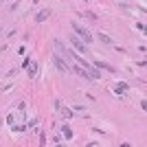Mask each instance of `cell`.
<instances>
[{"instance_id":"1","label":"cell","mask_w":147,"mask_h":147,"mask_svg":"<svg viewBox=\"0 0 147 147\" xmlns=\"http://www.w3.org/2000/svg\"><path fill=\"white\" fill-rule=\"evenodd\" d=\"M70 26H73V31H75V33H77V35H79L81 37V40H84V42H92V35H90V31H88V29H84V26H81L79 24V22H75V20H73V22H70Z\"/></svg>"},{"instance_id":"2","label":"cell","mask_w":147,"mask_h":147,"mask_svg":"<svg viewBox=\"0 0 147 147\" xmlns=\"http://www.w3.org/2000/svg\"><path fill=\"white\" fill-rule=\"evenodd\" d=\"M51 61L55 64V66H57V70H61V73H66V70H70V68H68L66 64H64V59H61V57L57 55V53H53V55H51Z\"/></svg>"},{"instance_id":"3","label":"cell","mask_w":147,"mask_h":147,"mask_svg":"<svg viewBox=\"0 0 147 147\" xmlns=\"http://www.w3.org/2000/svg\"><path fill=\"white\" fill-rule=\"evenodd\" d=\"M68 40H70V44H73V46H75L77 51H79V53H86V46L81 44V40H77L75 35H68Z\"/></svg>"},{"instance_id":"4","label":"cell","mask_w":147,"mask_h":147,"mask_svg":"<svg viewBox=\"0 0 147 147\" xmlns=\"http://www.w3.org/2000/svg\"><path fill=\"white\" fill-rule=\"evenodd\" d=\"M92 64H94L97 68H103V70H108V73H117V68H114V66H110V64H105V61H99V59H94Z\"/></svg>"},{"instance_id":"5","label":"cell","mask_w":147,"mask_h":147,"mask_svg":"<svg viewBox=\"0 0 147 147\" xmlns=\"http://www.w3.org/2000/svg\"><path fill=\"white\" fill-rule=\"evenodd\" d=\"M55 108H57V110H61V114H64L66 119L73 117V110H70V108H64V105H61V101H55Z\"/></svg>"},{"instance_id":"6","label":"cell","mask_w":147,"mask_h":147,"mask_svg":"<svg viewBox=\"0 0 147 147\" xmlns=\"http://www.w3.org/2000/svg\"><path fill=\"white\" fill-rule=\"evenodd\" d=\"M55 49L59 51V53H61V55H64V57H70V51H68L66 46L61 44V40H55Z\"/></svg>"},{"instance_id":"7","label":"cell","mask_w":147,"mask_h":147,"mask_svg":"<svg viewBox=\"0 0 147 147\" xmlns=\"http://www.w3.org/2000/svg\"><path fill=\"white\" fill-rule=\"evenodd\" d=\"M49 16H51V11H49V9H42V11H40V13L35 16V22H44V20L49 18Z\"/></svg>"},{"instance_id":"8","label":"cell","mask_w":147,"mask_h":147,"mask_svg":"<svg viewBox=\"0 0 147 147\" xmlns=\"http://www.w3.org/2000/svg\"><path fill=\"white\" fill-rule=\"evenodd\" d=\"M61 134H64V138H68V141H70V138H73V129L68 127V125H64V127H61Z\"/></svg>"},{"instance_id":"9","label":"cell","mask_w":147,"mask_h":147,"mask_svg":"<svg viewBox=\"0 0 147 147\" xmlns=\"http://www.w3.org/2000/svg\"><path fill=\"white\" fill-rule=\"evenodd\" d=\"M99 42H103V44H108V46H114V42H112V37H108V35H99Z\"/></svg>"},{"instance_id":"10","label":"cell","mask_w":147,"mask_h":147,"mask_svg":"<svg viewBox=\"0 0 147 147\" xmlns=\"http://www.w3.org/2000/svg\"><path fill=\"white\" fill-rule=\"evenodd\" d=\"M127 88H129V86H127V84H123V81H121V84H117V90H119V92H125Z\"/></svg>"},{"instance_id":"11","label":"cell","mask_w":147,"mask_h":147,"mask_svg":"<svg viewBox=\"0 0 147 147\" xmlns=\"http://www.w3.org/2000/svg\"><path fill=\"white\" fill-rule=\"evenodd\" d=\"M33 2H37V0H33Z\"/></svg>"},{"instance_id":"12","label":"cell","mask_w":147,"mask_h":147,"mask_svg":"<svg viewBox=\"0 0 147 147\" xmlns=\"http://www.w3.org/2000/svg\"><path fill=\"white\" fill-rule=\"evenodd\" d=\"M0 31H2V29H0Z\"/></svg>"}]
</instances>
